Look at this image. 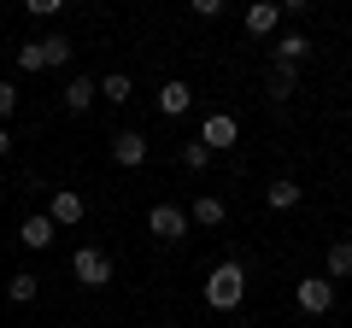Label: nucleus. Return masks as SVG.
<instances>
[{
    "label": "nucleus",
    "mask_w": 352,
    "mask_h": 328,
    "mask_svg": "<svg viewBox=\"0 0 352 328\" xmlns=\"http://www.w3.org/2000/svg\"><path fill=\"white\" fill-rule=\"evenodd\" d=\"M94 89L106 94V106H124V100H129V76H124V71H112L106 82H94Z\"/></svg>",
    "instance_id": "nucleus-17"
},
{
    "label": "nucleus",
    "mask_w": 352,
    "mask_h": 328,
    "mask_svg": "<svg viewBox=\"0 0 352 328\" xmlns=\"http://www.w3.org/2000/svg\"><path fill=\"white\" fill-rule=\"evenodd\" d=\"M36 288H41V281L30 276V270H18V276L6 281V293H12V305H30V299H36Z\"/></svg>",
    "instance_id": "nucleus-18"
},
{
    "label": "nucleus",
    "mask_w": 352,
    "mask_h": 328,
    "mask_svg": "<svg viewBox=\"0 0 352 328\" xmlns=\"http://www.w3.org/2000/svg\"><path fill=\"white\" fill-rule=\"evenodd\" d=\"M264 200H270V211H294V205H300V188H294V182H270Z\"/></svg>",
    "instance_id": "nucleus-16"
},
{
    "label": "nucleus",
    "mask_w": 352,
    "mask_h": 328,
    "mask_svg": "<svg viewBox=\"0 0 352 328\" xmlns=\"http://www.w3.org/2000/svg\"><path fill=\"white\" fill-rule=\"evenodd\" d=\"M53 235H59V229L47 223V211H41V217H30V223L18 229V240H24L30 253H41V246H53Z\"/></svg>",
    "instance_id": "nucleus-10"
},
{
    "label": "nucleus",
    "mask_w": 352,
    "mask_h": 328,
    "mask_svg": "<svg viewBox=\"0 0 352 328\" xmlns=\"http://www.w3.org/2000/svg\"><path fill=\"white\" fill-rule=\"evenodd\" d=\"M18 112V89H12V82H0V117H12Z\"/></svg>",
    "instance_id": "nucleus-22"
},
{
    "label": "nucleus",
    "mask_w": 352,
    "mask_h": 328,
    "mask_svg": "<svg viewBox=\"0 0 352 328\" xmlns=\"http://www.w3.org/2000/svg\"><path fill=\"white\" fill-rule=\"evenodd\" d=\"M82 211H88V205H82V194H76V188H53V200H47V223L53 229L82 223Z\"/></svg>",
    "instance_id": "nucleus-4"
},
{
    "label": "nucleus",
    "mask_w": 352,
    "mask_h": 328,
    "mask_svg": "<svg viewBox=\"0 0 352 328\" xmlns=\"http://www.w3.org/2000/svg\"><path fill=\"white\" fill-rule=\"evenodd\" d=\"M112 159L124 164V170H135V164H147V135H135V129H124V135H112Z\"/></svg>",
    "instance_id": "nucleus-7"
},
{
    "label": "nucleus",
    "mask_w": 352,
    "mask_h": 328,
    "mask_svg": "<svg viewBox=\"0 0 352 328\" xmlns=\"http://www.w3.org/2000/svg\"><path fill=\"white\" fill-rule=\"evenodd\" d=\"M41 59H47V65H65V59H71V41H65V36H41Z\"/></svg>",
    "instance_id": "nucleus-19"
},
{
    "label": "nucleus",
    "mask_w": 352,
    "mask_h": 328,
    "mask_svg": "<svg viewBox=\"0 0 352 328\" xmlns=\"http://www.w3.org/2000/svg\"><path fill=\"white\" fill-rule=\"evenodd\" d=\"M352 276V240H335L329 246V281H346Z\"/></svg>",
    "instance_id": "nucleus-14"
},
{
    "label": "nucleus",
    "mask_w": 352,
    "mask_h": 328,
    "mask_svg": "<svg viewBox=\"0 0 352 328\" xmlns=\"http://www.w3.org/2000/svg\"><path fill=\"white\" fill-rule=\"evenodd\" d=\"M300 94V82H294L288 65H270V100H294Z\"/></svg>",
    "instance_id": "nucleus-15"
},
{
    "label": "nucleus",
    "mask_w": 352,
    "mask_h": 328,
    "mask_svg": "<svg viewBox=\"0 0 352 328\" xmlns=\"http://www.w3.org/2000/svg\"><path fill=\"white\" fill-rule=\"evenodd\" d=\"M188 106H194V89H188V82H164V89H159V112H164V117H182Z\"/></svg>",
    "instance_id": "nucleus-9"
},
{
    "label": "nucleus",
    "mask_w": 352,
    "mask_h": 328,
    "mask_svg": "<svg viewBox=\"0 0 352 328\" xmlns=\"http://www.w3.org/2000/svg\"><path fill=\"white\" fill-rule=\"evenodd\" d=\"M147 229H153V240H182L188 235V211H182V205H153Z\"/></svg>",
    "instance_id": "nucleus-3"
},
{
    "label": "nucleus",
    "mask_w": 352,
    "mask_h": 328,
    "mask_svg": "<svg viewBox=\"0 0 352 328\" xmlns=\"http://www.w3.org/2000/svg\"><path fill=\"white\" fill-rule=\"evenodd\" d=\"M71 270H76V281H82V288H106V281H112V258H106L100 246H76Z\"/></svg>",
    "instance_id": "nucleus-2"
},
{
    "label": "nucleus",
    "mask_w": 352,
    "mask_h": 328,
    "mask_svg": "<svg viewBox=\"0 0 352 328\" xmlns=\"http://www.w3.org/2000/svg\"><path fill=\"white\" fill-rule=\"evenodd\" d=\"M294 293H300V311H311V316H323L329 305H335V281L329 276H305Z\"/></svg>",
    "instance_id": "nucleus-6"
},
{
    "label": "nucleus",
    "mask_w": 352,
    "mask_h": 328,
    "mask_svg": "<svg viewBox=\"0 0 352 328\" xmlns=\"http://www.w3.org/2000/svg\"><path fill=\"white\" fill-rule=\"evenodd\" d=\"M182 164H188V170H206V164H212V152H206L200 141H188V147H182Z\"/></svg>",
    "instance_id": "nucleus-21"
},
{
    "label": "nucleus",
    "mask_w": 352,
    "mask_h": 328,
    "mask_svg": "<svg viewBox=\"0 0 352 328\" xmlns=\"http://www.w3.org/2000/svg\"><path fill=\"white\" fill-rule=\"evenodd\" d=\"M241 299H247V270L229 258V264H217L212 276H206V305H212V311H235Z\"/></svg>",
    "instance_id": "nucleus-1"
},
{
    "label": "nucleus",
    "mask_w": 352,
    "mask_h": 328,
    "mask_svg": "<svg viewBox=\"0 0 352 328\" xmlns=\"http://www.w3.org/2000/svg\"><path fill=\"white\" fill-rule=\"evenodd\" d=\"M94 100H100L94 76H71V82H65V112H88Z\"/></svg>",
    "instance_id": "nucleus-8"
},
{
    "label": "nucleus",
    "mask_w": 352,
    "mask_h": 328,
    "mask_svg": "<svg viewBox=\"0 0 352 328\" xmlns=\"http://www.w3.org/2000/svg\"><path fill=\"white\" fill-rule=\"evenodd\" d=\"M235 135H241V129H235V117H229V112H212V117L200 124V147H206V152L235 147Z\"/></svg>",
    "instance_id": "nucleus-5"
},
{
    "label": "nucleus",
    "mask_w": 352,
    "mask_h": 328,
    "mask_svg": "<svg viewBox=\"0 0 352 328\" xmlns=\"http://www.w3.org/2000/svg\"><path fill=\"white\" fill-rule=\"evenodd\" d=\"M18 71H47V59H41V41H24V47H18Z\"/></svg>",
    "instance_id": "nucleus-20"
},
{
    "label": "nucleus",
    "mask_w": 352,
    "mask_h": 328,
    "mask_svg": "<svg viewBox=\"0 0 352 328\" xmlns=\"http://www.w3.org/2000/svg\"><path fill=\"white\" fill-rule=\"evenodd\" d=\"M276 24H282V6H270V0H258V6H247V30H252V36H270Z\"/></svg>",
    "instance_id": "nucleus-12"
},
{
    "label": "nucleus",
    "mask_w": 352,
    "mask_h": 328,
    "mask_svg": "<svg viewBox=\"0 0 352 328\" xmlns=\"http://www.w3.org/2000/svg\"><path fill=\"white\" fill-rule=\"evenodd\" d=\"M223 200H217V194H200V200H194V211H188V223H200V229H217L223 223Z\"/></svg>",
    "instance_id": "nucleus-11"
},
{
    "label": "nucleus",
    "mask_w": 352,
    "mask_h": 328,
    "mask_svg": "<svg viewBox=\"0 0 352 328\" xmlns=\"http://www.w3.org/2000/svg\"><path fill=\"white\" fill-rule=\"evenodd\" d=\"M6 152H12V135H6V124H0V159H6Z\"/></svg>",
    "instance_id": "nucleus-23"
},
{
    "label": "nucleus",
    "mask_w": 352,
    "mask_h": 328,
    "mask_svg": "<svg viewBox=\"0 0 352 328\" xmlns=\"http://www.w3.org/2000/svg\"><path fill=\"white\" fill-rule=\"evenodd\" d=\"M305 53H311V41H305V36H300V30H288V36H282V41H276V65H288V71H294V65H300V59H305Z\"/></svg>",
    "instance_id": "nucleus-13"
}]
</instances>
